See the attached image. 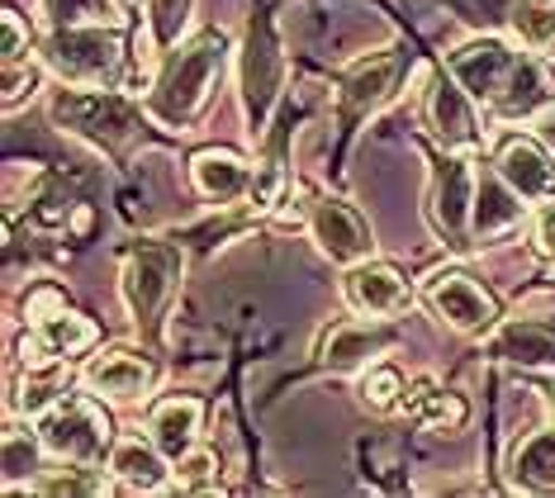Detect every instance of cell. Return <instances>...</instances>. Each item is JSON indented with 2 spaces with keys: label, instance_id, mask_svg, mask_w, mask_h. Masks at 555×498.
<instances>
[{
  "label": "cell",
  "instance_id": "obj_1",
  "mask_svg": "<svg viewBox=\"0 0 555 498\" xmlns=\"http://www.w3.org/2000/svg\"><path fill=\"white\" fill-rule=\"evenodd\" d=\"M219 72H223V38L219 34H205V38H195L191 48H181V53L167 62V72H162L153 100H147L153 119L167 124V129L191 124L199 105L209 100V86Z\"/></svg>",
  "mask_w": 555,
  "mask_h": 498
},
{
  "label": "cell",
  "instance_id": "obj_2",
  "mask_svg": "<svg viewBox=\"0 0 555 498\" xmlns=\"http://www.w3.org/2000/svg\"><path fill=\"white\" fill-rule=\"evenodd\" d=\"M43 58L62 81H77V86H109L124 67V48L115 34L77 29V24H62L43 43Z\"/></svg>",
  "mask_w": 555,
  "mask_h": 498
},
{
  "label": "cell",
  "instance_id": "obj_3",
  "mask_svg": "<svg viewBox=\"0 0 555 498\" xmlns=\"http://www.w3.org/2000/svg\"><path fill=\"white\" fill-rule=\"evenodd\" d=\"M181 271V252L162 247V242H143L129 261H124V304L138 323H153L162 299L171 295V280Z\"/></svg>",
  "mask_w": 555,
  "mask_h": 498
},
{
  "label": "cell",
  "instance_id": "obj_4",
  "mask_svg": "<svg viewBox=\"0 0 555 498\" xmlns=\"http://www.w3.org/2000/svg\"><path fill=\"white\" fill-rule=\"evenodd\" d=\"M43 446L62 461H95L109 442V423L91 399H67L43 418Z\"/></svg>",
  "mask_w": 555,
  "mask_h": 498
},
{
  "label": "cell",
  "instance_id": "obj_5",
  "mask_svg": "<svg viewBox=\"0 0 555 498\" xmlns=\"http://www.w3.org/2000/svg\"><path fill=\"white\" fill-rule=\"evenodd\" d=\"M53 114H57V124L95 138V143H105V148H124L138 133L133 110L115 95H62Z\"/></svg>",
  "mask_w": 555,
  "mask_h": 498
},
{
  "label": "cell",
  "instance_id": "obj_6",
  "mask_svg": "<svg viewBox=\"0 0 555 498\" xmlns=\"http://www.w3.org/2000/svg\"><path fill=\"white\" fill-rule=\"evenodd\" d=\"M91 342H95V323H86L81 314L62 309V314L39 318V323H34V332L24 337V347H20V361L29 370H48L57 356H72V352L91 347Z\"/></svg>",
  "mask_w": 555,
  "mask_h": 498
},
{
  "label": "cell",
  "instance_id": "obj_7",
  "mask_svg": "<svg viewBox=\"0 0 555 498\" xmlns=\"http://www.w3.org/2000/svg\"><path fill=\"white\" fill-rule=\"evenodd\" d=\"M427 299H433V309L461 332L494 323V299L465 276H433L427 280Z\"/></svg>",
  "mask_w": 555,
  "mask_h": 498
},
{
  "label": "cell",
  "instance_id": "obj_8",
  "mask_svg": "<svg viewBox=\"0 0 555 498\" xmlns=\"http://www.w3.org/2000/svg\"><path fill=\"white\" fill-rule=\"evenodd\" d=\"M513 67H517V58L503 43H494V38L461 48V53L451 58V76H456L475 100H499V91H503V81H508Z\"/></svg>",
  "mask_w": 555,
  "mask_h": 498
},
{
  "label": "cell",
  "instance_id": "obj_9",
  "mask_svg": "<svg viewBox=\"0 0 555 498\" xmlns=\"http://www.w3.org/2000/svg\"><path fill=\"white\" fill-rule=\"evenodd\" d=\"M313 238H319V247L327 252V257L343 261V266L365 261L371 257V247H375L371 233H365V224L337 200H323L319 209H313Z\"/></svg>",
  "mask_w": 555,
  "mask_h": 498
},
{
  "label": "cell",
  "instance_id": "obj_10",
  "mask_svg": "<svg viewBox=\"0 0 555 498\" xmlns=\"http://www.w3.org/2000/svg\"><path fill=\"white\" fill-rule=\"evenodd\" d=\"M499 176L522 200H555V162L541 152V143H532V138H513V143H503Z\"/></svg>",
  "mask_w": 555,
  "mask_h": 498
},
{
  "label": "cell",
  "instance_id": "obj_11",
  "mask_svg": "<svg viewBox=\"0 0 555 498\" xmlns=\"http://www.w3.org/2000/svg\"><path fill=\"white\" fill-rule=\"evenodd\" d=\"M347 299L351 309H361L365 318H385V314H399L403 299H409V285L395 266H357L347 276Z\"/></svg>",
  "mask_w": 555,
  "mask_h": 498
},
{
  "label": "cell",
  "instance_id": "obj_12",
  "mask_svg": "<svg viewBox=\"0 0 555 498\" xmlns=\"http://www.w3.org/2000/svg\"><path fill=\"white\" fill-rule=\"evenodd\" d=\"M489 356L517 366H555V328L532 323V318H513L489 337Z\"/></svg>",
  "mask_w": 555,
  "mask_h": 498
},
{
  "label": "cell",
  "instance_id": "obj_13",
  "mask_svg": "<svg viewBox=\"0 0 555 498\" xmlns=\"http://www.w3.org/2000/svg\"><path fill=\"white\" fill-rule=\"evenodd\" d=\"M86 385H91L95 394H109V399H138L147 385H153V366L143 361V356H129V352H109L100 356V361H91V370H86Z\"/></svg>",
  "mask_w": 555,
  "mask_h": 498
},
{
  "label": "cell",
  "instance_id": "obj_14",
  "mask_svg": "<svg viewBox=\"0 0 555 498\" xmlns=\"http://www.w3.org/2000/svg\"><path fill=\"white\" fill-rule=\"evenodd\" d=\"M395 72H399V58L395 53H380V58L357 62V67L347 72V81H343V110L347 114L375 110L389 95V86H395Z\"/></svg>",
  "mask_w": 555,
  "mask_h": 498
},
{
  "label": "cell",
  "instance_id": "obj_15",
  "mask_svg": "<svg viewBox=\"0 0 555 498\" xmlns=\"http://www.w3.org/2000/svg\"><path fill=\"white\" fill-rule=\"evenodd\" d=\"M470 91L456 81H437L433 86V124L441 133L447 148H475L479 143V129H475V114H470Z\"/></svg>",
  "mask_w": 555,
  "mask_h": 498
},
{
  "label": "cell",
  "instance_id": "obj_16",
  "mask_svg": "<svg viewBox=\"0 0 555 498\" xmlns=\"http://www.w3.org/2000/svg\"><path fill=\"white\" fill-rule=\"evenodd\" d=\"M195 437H199V404L195 399H167V404H157V413H153V442H157L162 456L181 461V456L191 451Z\"/></svg>",
  "mask_w": 555,
  "mask_h": 498
},
{
  "label": "cell",
  "instance_id": "obj_17",
  "mask_svg": "<svg viewBox=\"0 0 555 498\" xmlns=\"http://www.w3.org/2000/svg\"><path fill=\"white\" fill-rule=\"evenodd\" d=\"M470 190H475V176L465 162H447L437 176V228L441 233L456 238L465 228V214H470Z\"/></svg>",
  "mask_w": 555,
  "mask_h": 498
},
{
  "label": "cell",
  "instance_id": "obj_18",
  "mask_svg": "<svg viewBox=\"0 0 555 498\" xmlns=\"http://www.w3.org/2000/svg\"><path fill=\"white\" fill-rule=\"evenodd\" d=\"M109 470H115L119 484H129V489H138V494H153V489H162V480H167V465H162V456L153 451V446H143L138 437L115 446V456H109Z\"/></svg>",
  "mask_w": 555,
  "mask_h": 498
},
{
  "label": "cell",
  "instance_id": "obj_19",
  "mask_svg": "<svg viewBox=\"0 0 555 498\" xmlns=\"http://www.w3.org/2000/svg\"><path fill=\"white\" fill-rule=\"evenodd\" d=\"M517 219H522V195L503 181H494V176H485V181L475 186V228L479 233H503V228H513Z\"/></svg>",
  "mask_w": 555,
  "mask_h": 498
},
{
  "label": "cell",
  "instance_id": "obj_20",
  "mask_svg": "<svg viewBox=\"0 0 555 498\" xmlns=\"http://www.w3.org/2000/svg\"><path fill=\"white\" fill-rule=\"evenodd\" d=\"M389 342H395V332H385V328H337L323 347V361L333 370H357L375 352H385Z\"/></svg>",
  "mask_w": 555,
  "mask_h": 498
},
{
  "label": "cell",
  "instance_id": "obj_21",
  "mask_svg": "<svg viewBox=\"0 0 555 498\" xmlns=\"http://www.w3.org/2000/svg\"><path fill=\"white\" fill-rule=\"evenodd\" d=\"M275 76H281V62H275V48H271V38L257 29H251V43H247V105L251 114H267L271 105V95H275Z\"/></svg>",
  "mask_w": 555,
  "mask_h": 498
},
{
  "label": "cell",
  "instance_id": "obj_22",
  "mask_svg": "<svg viewBox=\"0 0 555 498\" xmlns=\"http://www.w3.org/2000/svg\"><path fill=\"white\" fill-rule=\"evenodd\" d=\"M247 181V166L233 157V152H199L195 157V186H199V195H209V200H229L237 195Z\"/></svg>",
  "mask_w": 555,
  "mask_h": 498
},
{
  "label": "cell",
  "instance_id": "obj_23",
  "mask_svg": "<svg viewBox=\"0 0 555 498\" xmlns=\"http://www.w3.org/2000/svg\"><path fill=\"white\" fill-rule=\"evenodd\" d=\"M541 100H546V72H541L537 62H517V67L508 72V81H503V91H499L494 105L517 119V114L541 110Z\"/></svg>",
  "mask_w": 555,
  "mask_h": 498
},
{
  "label": "cell",
  "instance_id": "obj_24",
  "mask_svg": "<svg viewBox=\"0 0 555 498\" xmlns=\"http://www.w3.org/2000/svg\"><path fill=\"white\" fill-rule=\"evenodd\" d=\"M508 24L517 29V38L532 48L555 43V0H513Z\"/></svg>",
  "mask_w": 555,
  "mask_h": 498
},
{
  "label": "cell",
  "instance_id": "obj_25",
  "mask_svg": "<svg viewBox=\"0 0 555 498\" xmlns=\"http://www.w3.org/2000/svg\"><path fill=\"white\" fill-rule=\"evenodd\" d=\"M517 480L527 489H555V432H537L517 456Z\"/></svg>",
  "mask_w": 555,
  "mask_h": 498
},
{
  "label": "cell",
  "instance_id": "obj_26",
  "mask_svg": "<svg viewBox=\"0 0 555 498\" xmlns=\"http://www.w3.org/2000/svg\"><path fill=\"white\" fill-rule=\"evenodd\" d=\"M409 413L418 418L423 427H461L465 423V404L456 399V394H433L427 385L409 399Z\"/></svg>",
  "mask_w": 555,
  "mask_h": 498
},
{
  "label": "cell",
  "instance_id": "obj_27",
  "mask_svg": "<svg viewBox=\"0 0 555 498\" xmlns=\"http://www.w3.org/2000/svg\"><path fill=\"white\" fill-rule=\"evenodd\" d=\"M147 20H153V34L162 43L181 38L185 20H191V0H147Z\"/></svg>",
  "mask_w": 555,
  "mask_h": 498
},
{
  "label": "cell",
  "instance_id": "obj_28",
  "mask_svg": "<svg viewBox=\"0 0 555 498\" xmlns=\"http://www.w3.org/2000/svg\"><path fill=\"white\" fill-rule=\"evenodd\" d=\"M34 465H39V456H34V442L24 446V432L10 427L5 432V484L15 489L24 475H34Z\"/></svg>",
  "mask_w": 555,
  "mask_h": 498
},
{
  "label": "cell",
  "instance_id": "obj_29",
  "mask_svg": "<svg viewBox=\"0 0 555 498\" xmlns=\"http://www.w3.org/2000/svg\"><path fill=\"white\" fill-rule=\"evenodd\" d=\"M399 390H403V380H399V370H389V366L371 370V375H365V385H361V394H365V404H371V408H395Z\"/></svg>",
  "mask_w": 555,
  "mask_h": 498
},
{
  "label": "cell",
  "instance_id": "obj_30",
  "mask_svg": "<svg viewBox=\"0 0 555 498\" xmlns=\"http://www.w3.org/2000/svg\"><path fill=\"white\" fill-rule=\"evenodd\" d=\"M57 390H62V375H57V370H48L43 380H24L20 408H24V413H39V408H48V404L57 399Z\"/></svg>",
  "mask_w": 555,
  "mask_h": 498
},
{
  "label": "cell",
  "instance_id": "obj_31",
  "mask_svg": "<svg viewBox=\"0 0 555 498\" xmlns=\"http://www.w3.org/2000/svg\"><path fill=\"white\" fill-rule=\"evenodd\" d=\"M176 480H181V489H209V484H214V456H205V451L181 456Z\"/></svg>",
  "mask_w": 555,
  "mask_h": 498
},
{
  "label": "cell",
  "instance_id": "obj_32",
  "mask_svg": "<svg viewBox=\"0 0 555 498\" xmlns=\"http://www.w3.org/2000/svg\"><path fill=\"white\" fill-rule=\"evenodd\" d=\"M281 186H285L281 166L267 162V166H261V171H257V181H251V204H257V209H271L275 195H281Z\"/></svg>",
  "mask_w": 555,
  "mask_h": 498
},
{
  "label": "cell",
  "instance_id": "obj_33",
  "mask_svg": "<svg viewBox=\"0 0 555 498\" xmlns=\"http://www.w3.org/2000/svg\"><path fill=\"white\" fill-rule=\"evenodd\" d=\"M456 10L475 24H499V20H508L513 0H456Z\"/></svg>",
  "mask_w": 555,
  "mask_h": 498
},
{
  "label": "cell",
  "instance_id": "obj_34",
  "mask_svg": "<svg viewBox=\"0 0 555 498\" xmlns=\"http://www.w3.org/2000/svg\"><path fill=\"white\" fill-rule=\"evenodd\" d=\"M43 10H48V20L57 24H77V20H86L91 10H100V0H43Z\"/></svg>",
  "mask_w": 555,
  "mask_h": 498
},
{
  "label": "cell",
  "instance_id": "obj_35",
  "mask_svg": "<svg viewBox=\"0 0 555 498\" xmlns=\"http://www.w3.org/2000/svg\"><path fill=\"white\" fill-rule=\"evenodd\" d=\"M39 489L43 494H100V484L86 475H57V480H43Z\"/></svg>",
  "mask_w": 555,
  "mask_h": 498
},
{
  "label": "cell",
  "instance_id": "obj_36",
  "mask_svg": "<svg viewBox=\"0 0 555 498\" xmlns=\"http://www.w3.org/2000/svg\"><path fill=\"white\" fill-rule=\"evenodd\" d=\"M20 53H24V24L15 10H5V67H15Z\"/></svg>",
  "mask_w": 555,
  "mask_h": 498
},
{
  "label": "cell",
  "instance_id": "obj_37",
  "mask_svg": "<svg viewBox=\"0 0 555 498\" xmlns=\"http://www.w3.org/2000/svg\"><path fill=\"white\" fill-rule=\"evenodd\" d=\"M541 252L555 261V209L541 214Z\"/></svg>",
  "mask_w": 555,
  "mask_h": 498
},
{
  "label": "cell",
  "instance_id": "obj_38",
  "mask_svg": "<svg viewBox=\"0 0 555 498\" xmlns=\"http://www.w3.org/2000/svg\"><path fill=\"white\" fill-rule=\"evenodd\" d=\"M537 129H541V138H546V143L555 148V105H546V110H541V119H537Z\"/></svg>",
  "mask_w": 555,
  "mask_h": 498
},
{
  "label": "cell",
  "instance_id": "obj_39",
  "mask_svg": "<svg viewBox=\"0 0 555 498\" xmlns=\"http://www.w3.org/2000/svg\"><path fill=\"white\" fill-rule=\"evenodd\" d=\"M124 5H133V0H124Z\"/></svg>",
  "mask_w": 555,
  "mask_h": 498
}]
</instances>
